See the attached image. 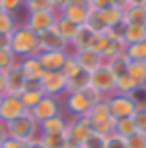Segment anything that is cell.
Listing matches in <instances>:
<instances>
[{
    "label": "cell",
    "mask_w": 146,
    "mask_h": 148,
    "mask_svg": "<svg viewBox=\"0 0 146 148\" xmlns=\"http://www.w3.org/2000/svg\"><path fill=\"white\" fill-rule=\"evenodd\" d=\"M100 100H102V96L92 86H86L84 90H78V92H66L62 96V108L70 114V118L86 116L90 112V108Z\"/></svg>",
    "instance_id": "1"
},
{
    "label": "cell",
    "mask_w": 146,
    "mask_h": 148,
    "mask_svg": "<svg viewBox=\"0 0 146 148\" xmlns=\"http://www.w3.org/2000/svg\"><path fill=\"white\" fill-rule=\"evenodd\" d=\"M10 50L16 54L18 60L28 58V56H36L40 52L38 46V34L32 32L28 26L20 24L12 34H10Z\"/></svg>",
    "instance_id": "2"
},
{
    "label": "cell",
    "mask_w": 146,
    "mask_h": 148,
    "mask_svg": "<svg viewBox=\"0 0 146 148\" xmlns=\"http://www.w3.org/2000/svg\"><path fill=\"white\" fill-rule=\"evenodd\" d=\"M86 118L90 120L92 130H94L96 134L104 136V138H108L110 134H114V118L110 116V108H108L106 98H102L100 102H96V104L90 108V112L86 114Z\"/></svg>",
    "instance_id": "3"
},
{
    "label": "cell",
    "mask_w": 146,
    "mask_h": 148,
    "mask_svg": "<svg viewBox=\"0 0 146 148\" xmlns=\"http://www.w3.org/2000/svg\"><path fill=\"white\" fill-rule=\"evenodd\" d=\"M6 128H8V136L14 138V140H20V142H32V140L40 138L38 122L32 118L30 112H26V114H22L20 118L8 122Z\"/></svg>",
    "instance_id": "4"
},
{
    "label": "cell",
    "mask_w": 146,
    "mask_h": 148,
    "mask_svg": "<svg viewBox=\"0 0 146 148\" xmlns=\"http://www.w3.org/2000/svg\"><path fill=\"white\" fill-rule=\"evenodd\" d=\"M32 114V118L38 124H42L44 120H48L52 116H58V114H64V108H62V98H56V96H48L44 94L42 98L38 100V104L28 110Z\"/></svg>",
    "instance_id": "5"
},
{
    "label": "cell",
    "mask_w": 146,
    "mask_h": 148,
    "mask_svg": "<svg viewBox=\"0 0 146 148\" xmlns=\"http://www.w3.org/2000/svg\"><path fill=\"white\" fill-rule=\"evenodd\" d=\"M106 102H108V108H110V116L114 120L134 116V112L138 110L132 94H118V92H114V94H110L106 98Z\"/></svg>",
    "instance_id": "6"
},
{
    "label": "cell",
    "mask_w": 146,
    "mask_h": 148,
    "mask_svg": "<svg viewBox=\"0 0 146 148\" xmlns=\"http://www.w3.org/2000/svg\"><path fill=\"white\" fill-rule=\"evenodd\" d=\"M90 86L96 90L102 98H108L110 94L116 92V78H114V74L106 68V64H102L94 72H90Z\"/></svg>",
    "instance_id": "7"
},
{
    "label": "cell",
    "mask_w": 146,
    "mask_h": 148,
    "mask_svg": "<svg viewBox=\"0 0 146 148\" xmlns=\"http://www.w3.org/2000/svg\"><path fill=\"white\" fill-rule=\"evenodd\" d=\"M60 12H54V10H42V12H24V18H22V24L28 26L32 32L36 34H42L46 32L48 28L56 24V18H58Z\"/></svg>",
    "instance_id": "8"
},
{
    "label": "cell",
    "mask_w": 146,
    "mask_h": 148,
    "mask_svg": "<svg viewBox=\"0 0 146 148\" xmlns=\"http://www.w3.org/2000/svg\"><path fill=\"white\" fill-rule=\"evenodd\" d=\"M40 88L44 94L48 96H56V98H62L66 94V76L60 72V70H52V72H44V76L40 78Z\"/></svg>",
    "instance_id": "9"
},
{
    "label": "cell",
    "mask_w": 146,
    "mask_h": 148,
    "mask_svg": "<svg viewBox=\"0 0 146 148\" xmlns=\"http://www.w3.org/2000/svg\"><path fill=\"white\" fill-rule=\"evenodd\" d=\"M92 132H94L92 130V124H90V120L86 116H74V118L68 116V130H66L68 142L80 146L86 138H90Z\"/></svg>",
    "instance_id": "10"
},
{
    "label": "cell",
    "mask_w": 146,
    "mask_h": 148,
    "mask_svg": "<svg viewBox=\"0 0 146 148\" xmlns=\"http://www.w3.org/2000/svg\"><path fill=\"white\" fill-rule=\"evenodd\" d=\"M28 110L24 108L20 96H14V94H4L0 100V122L8 124L16 118H20L22 114H26Z\"/></svg>",
    "instance_id": "11"
},
{
    "label": "cell",
    "mask_w": 146,
    "mask_h": 148,
    "mask_svg": "<svg viewBox=\"0 0 146 148\" xmlns=\"http://www.w3.org/2000/svg\"><path fill=\"white\" fill-rule=\"evenodd\" d=\"M38 46H40V52H44V50H58V52L70 54V44L60 36V32L54 26L48 28L46 32L38 34Z\"/></svg>",
    "instance_id": "12"
},
{
    "label": "cell",
    "mask_w": 146,
    "mask_h": 148,
    "mask_svg": "<svg viewBox=\"0 0 146 148\" xmlns=\"http://www.w3.org/2000/svg\"><path fill=\"white\" fill-rule=\"evenodd\" d=\"M72 56L76 58V62H78V66L84 70V72H94L96 68H100L102 64H104V58H102V54L96 52L94 48H84V50H76L72 52Z\"/></svg>",
    "instance_id": "13"
},
{
    "label": "cell",
    "mask_w": 146,
    "mask_h": 148,
    "mask_svg": "<svg viewBox=\"0 0 146 148\" xmlns=\"http://www.w3.org/2000/svg\"><path fill=\"white\" fill-rule=\"evenodd\" d=\"M38 128H40V134H42V136H58V134H64V136H66L68 116H64V114L52 116L48 120H44L42 124H38Z\"/></svg>",
    "instance_id": "14"
},
{
    "label": "cell",
    "mask_w": 146,
    "mask_h": 148,
    "mask_svg": "<svg viewBox=\"0 0 146 148\" xmlns=\"http://www.w3.org/2000/svg\"><path fill=\"white\" fill-rule=\"evenodd\" d=\"M44 72H52V70H62L64 66V60H66V52H58V50H44V52H38L36 54Z\"/></svg>",
    "instance_id": "15"
},
{
    "label": "cell",
    "mask_w": 146,
    "mask_h": 148,
    "mask_svg": "<svg viewBox=\"0 0 146 148\" xmlns=\"http://www.w3.org/2000/svg\"><path fill=\"white\" fill-rule=\"evenodd\" d=\"M20 70L24 74L26 82H40V78L44 76V68L38 60V56H28V58H22L18 62Z\"/></svg>",
    "instance_id": "16"
},
{
    "label": "cell",
    "mask_w": 146,
    "mask_h": 148,
    "mask_svg": "<svg viewBox=\"0 0 146 148\" xmlns=\"http://www.w3.org/2000/svg\"><path fill=\"white\" fill-rule=\"evenodd\" d=\"M6 74V94H14V96H20L22 90L28 86L24 74L20 70V66H14L12 70H8Z\"/></svg>",
    "instance_id": "17"
},
{
    "label": "cell",
    "mask_w": 146,
    "mask_h": 148,
    "mask_svg": "<svg viewBox=\"0 0 146 148\" xmlns=\"http://www.w3.org/2000/svg\"><path fill=\"white\" fill-rule=\"evenodd\" d=\"M120 40L124 42V46L146 40V24H122Z\"/></svg>",
    "instance_id": "18"
},
{
    "label": "cell",
    "mask_w": 146,
    "mask_h": 148,
    "mask_svg": "<svg viewBox=\"0 0 146 148\" xmlns=\"http://www.w3.org/2000/svg\"><path fill=\"white\" fill-rule=\"evenodd\" d=\"M96 32H92L88 26H80L78 28V32H76V36L72 38V42H70V54L76 52V50H84V48H92L94 46V42H96Z\"/></svg>",
    "instance_id": "19"
},
{
    "label": "cell",
    "mask_w": 146,
    "mask_h": 148,
    "mask_svg": "<svg viewBox=\"0 0 146 148\" xmlns=\"http://www.w3.org/2000/svg\"><path fill=\"white\" fill-rule=\"evenodd\" d=\"M42 96H44V92H42L40 84L38 82H28V86H26L24 90H22V94H20V100H22L26 110H32Z\"/></svg>",
    "instance_id": "20"
},
{
    "label": "cell",
    "mask_w": 146,
    "mask_h": 148,
    "mask_svg": "<svg viewBox=\"0 0 146 148\" xmlns=\"http://www.w3.org/2000/svg\"><path fill=\"white\" fill-rule=\"evenodd\" d=\"M88 14H90V10L76 8V6H64V8L60 10V16L66 18V20H70V22H74L76 26H86Z\"/></svg>",
    "instance_id": "21"
},
{
    "label": "cell",
    "mask_w": 146,
    "mask_h": 148,
    "mask_svg": "<svg viewBox=\"0 0 146 148\" xmlns=\"http://www.w3.org/2000/svg\"><path fill=\"white\" fill-rule=\"evenodd\" d=\"M104 64H106V68H108L110 72L114 74V78H116V76H122V74H126L128 66H130V58H128L124 52H120V54H116V56L108 58Z\"/></svg>",
    "instance_id": "22"
},
{
    "label": "cell",
    "mask_w": 146,
    "mask_h": 148,
    "mask_svg": "<svg viewBox=\"0 0 146 148\" xmlns=\"http://www.w3.org/2000/svg\"><path fill=\"white\" fill-rule=\"evenodd\" d=\"M124 8V24H146L144 6H122Z\"/></svg>",
    "instance_id": "23"
},
{
    "label": "cell",
    "mask_w": 146,
    "mask_h": 148,
    "mask_svg": "<svg viewBox=\"0 0 146 148\" xmlns=\"http://www.w3.org/2000/svg\"><path fill=\"white\" fill-rule=\"evenodd\" d=\"M20 24H22V18L20 16L0 10V34H12Z\"/></svg>",
    "instance_id": "24"
},
{
    "label": "cell",
    "mask_w": 146,
    "mask_h": 148,
    "mask_svg": "<svg viewBox=\"0 0 146 148\" xmlns=\"http://www.w3.org/2000/svg\"><path fill=\"white\" fill-rule=\"evenodd\" d=\"M54 28L60 32V36L70 44L72 42V38L76 36V32H78V28L80 26H76L74 22H70V20H66V18H62L60 14H58V18H56V24H54Z\"/></svg>",
    "instance_id": "25"
},
{
    "label": "cell",
    "mask_w": 146,
    "mask_h": 148,
    "mask_svg": "<svg viewBox=\"0 0 146 148\" xmlns=\"http://www.w3.org/2000/svg\"><path fill=\"white\" fill-rule=\"evenodd\" d=\"M136 130V124H134V118L128 116V118H120V120H114V134H118L122 138H130Z\"/></svg>",
    "instance_id": "26"
},
{
    "label": "cell",
    "mask_w": 146,
    "mask_h": 148,
    "mask_svg": "<svg viewBox=\"0 0 146 148\" xmlns=\"http://www.w3.org/2000/svg\"><path fill=\"white\" fill-rule=\"evenodd\" d=\"M126 74H128L138 86H146V62H130Z\"/></svg>",
    "instance_id": "27"
},
{
    "label": "cell",
    "mask_w": 146,
    "mask_h": 148,
    "mask_svg": "<svg viewBox=\"0 0 146 148\" xmlns=\"http://www.w3.org/2000/svg\"><path fill=\"white\" fill-rule=\"evenodd\" d=\"M124 54L130 58V62H146V40L126 46Z\"/></svg>",
    "instance_id": "28"
},
{
    "label": "cell",
    "mask_w": 146,
    "mask_h": 148,
    "mask_svg": "<svg viewBox=\"0 0 146 148\" xmlns=\"http://www.w3.org/2000/svg\"><path fill=\"white\" fill-rule=\"evenodd\" d=\"M86 86H90V74L82 70L78 76H74V78L68 80V84H66V92H78V90H84Z\"/></svg>",
    "instance_id": "29"
},
{
    "label": "cell",
    "mask_w": 146,
    "mask_h": 148,
    "mask_svg": "<svg viewBox=\"0 0 146 148\" xmlns=\"http://www.w3.org/2000/svg\"><path fill=\"white\" fill-rule=\"evenodd\" d=\"M18 58H16V54L12 52L10 48H2L0 50V72H8V70H12L14 66H18Z\"/></svg>",
    "instance_id": "30"
},
{
    "label": "cell",
    "mask_w": 146,
    "mask_h": 148,
    "mask_svg": "<svg viewBox=\"0 0 146 148\" xmlns=\"http://www.w3.org/2000/svg\"><path fill=\"white\" fill-rule=\"evenodd\" d=\"M136 88H138V84H136L128 74L116 76V92H118V94H134Z\"/></svg>",
    "instance_id": "31"
},
{
    "label": "cell",
    "mask_w": 146,
    "mask_h": 148,
    "mask_svg": "<svg viewBox=\"0 0 146 148\" xmlns=\"http://www.w3.org/2000/svg\"><path fill=\"white\" fill-rule=\"evenodd\" d=\"M60 72L66 76V80H70L74 76H78V74L82 72V68L78 66V62H76V58H74L72 54H68L66 56V60H64V66H62V70Z\"/></svg>",
    "instance_id": "32"
},
{
    "label": "cell",
    "mask_w": 146,
    "mask_h": 148,
    "mask_svg": "<svg viewBox=\"0 0 146 148\" xmlns=\"http://www.w3.org/2000/svg\"><path fill=\"white\" fill-rule=\"evenodd\" d=\"M24 0H0V10L20 16V12H24Z\"/></svg>",
    "instance_id": "33"
},
{
    "label": "cell",
    "mask_w": 146,
    "mask_h": 148,
    "mask_svg": "<svg viewBox=\"0 0 146 148\" xmlns=\"http://www.w3.org/2000/svg\"><path fill=\"white\" fill-rule=\"evenodd\" d=\"M40 140H42L44 148H66V144H68V138L64 134H58V136H42L40 134Z\"/></svg>",
    "instance_id": "34"
},
{
    "label": "cell",
    "mask_w": 146,
    "mask_h": 148,
    "mask_svg": "<svg viewBox=\"0 0 146 148\" xmlns=\"http://www.w3.org/2000/svg\"><path fill=\"white\" fill-rule=\"evenodd\" d=\"M42 10H54L50 0H32V2L24 4V12H42Z\"/></svg>",
    "instance_id": "35"
},
{
    "label": "cell",
    "mask_w": 146,
    "mask_h": 148,
    "mask_svg": "<svg viewBox=\"0 0 146 148\" xmlns=\"http://www.w3.org/2000/svg\"><path fill=\"white\" fill-rule=\"evenodd\" d=\"M104 144H106V138L100 136V134H96V132H92L90 138H86V140L80 144V148H104Z\"/></svg>",
    "instance_id": "36"
},
{
    "label": "cell",
    "mask_w": 146,
    "mask_h": 148,
    "mask_svg": "<svg viewBox=\"0 0 146 148\" xmlns=\"http://www.w3.org/2000/svg\"><path fill=\"white\" fill-rule=\"evenodd\" d=\"M128 148H146V132H134L130 138H126Z\"/></svg>",
    "instance_id": "37"
},
{
    "label": "cell",
    "mask_w": 146,
    "mask_h": 148,
    "mask_svg": "<svg viewBox=\"0 0 146 148\" xmlns=\"http://www.w3.org/2000/svg\"><path fill=\"white\" fill-rule=\"evenodd\" d=\"M132 118H134V124H136V130L146 132V108H138Z\"/></svg>",
    "instance_id": "38"
},
{
    "label": "cell",
    "mask_w": 146,
    "mask_h": 148,
    "mask_svg": "<svg viewBox=\"0 0 146 148\" xmlns=\"http://www.w3.org/2000/svg\"><path fill=\"white\" fill-rule=\"evenodd\" d=\"M104 148H128L126 146V138H122L118 134H110V136L106 138Z\"/></svg>",
    "instance_id": "39"
},
{
    "label": "cell",
    "mask_w": 146,
    "mask_h": 148,
    "mask_svg": "<svg viewBox=\"0 0 146 148\" xmlns=\"http://www.w3.org/2000/svg\"><path fill=\"white\" fill-rule=\"evenodd\" d=\"M116 4V0H92V10H108Z\"/></svg>",
    "instance_id": "40"
},
{
    "label": "cell",
    "mask_w": 146,
    "mask_h": 148,
    "mask_svg": "<svg viewBox=\"0 0 146 148\" xmlns=\"http://www.w3.org/2000/svg\"><path fill=\"white\" fill-rule=\"evenodd\" d=\"M0 148H28V142H20V140H14V138H6L2 144H0Z\"/></svg>",
    "instance_id": "41"
},
{
    "label": "cell",
    "mask_w": 146,
    "mask_h": 148,
    "mask_svg": "<svg viewBox=\"0 0 146 148\" xmlns=\"http://www.w3.org/2000/svg\"><path fill=\"white\" fill-rule=\"evenodd\" d=\"M66 6H76V8L92 10V0H66Z\"/></svg>",
    "instance_id": "42"
},
{
    "label": "cell",
    "mask_w": 146,
    "mask_h": 148,
    "mask_svg": "<svg viewBox=\"0 0 146 148\" xmlns=\"http://www.w3.org/2000/svg\"><path fill=\"white\" fill-rule=\"evenodd\" d=\"M10 48V34H0V50Z\"/></svg>",
    "instance_id": "43"
},
{
    "label": "cell",
    "mask_w": 146,
    "mask_h": 148,
    "mask_svg": "<svg viewBox=\"0 0 146 148\" xmlns=\"http://www.w3.org/2000/svg\"><path fill=\"white\" fill-rule=\"evenodd\" d=\"M50 2H52V8H54L56 12H60V10L66 6V0H50Z\"/></svg>",
    "instance_id": "44"
},
{
    "label": "cell",
    "mask_w": 146,
    "mask_h": 148,
    "mask_svg": "<svg viewBox=\"0 0 146 148\" xmlns=\"http://www.w3.org/2000/svg\"><path fill=\"white\" fill-rule=\"evenodd\" d=\"M6 94V74L0 72V96Z\"/></svg>",
    "instance_id": "45"
},
{
    "label": "cell",
    "mask_w": 146,
    "mask_h": 148,
    "mask_svg": "<svg viewBox=\"0 0 146 148\" xmlns=\"http://www.w3.org/2000/svg\"><path fill=\"white\" fill-rule=\"evenodd\" d=\"M6 138H8V128H6L4 122H0V144H2Z\"/></svg>",
    "instance_id": "46"
},
{
    "label": "cell",
    "mask_w": 146,
    "mask_h": 148,
    "mask_svg": "<svg viewBox=\"0 0 146 148\" xmlns=\"http://www.w3.org/2000/svg\"><path fill=\"white\" fill-rule=\"evenodd\" d=\"M146 0H124L122 6H144Z\"/></svg>",
    "instance_id": "47"
},
{
    "label": "cell",
    "mask_w": 146,
    "mask_h": 148,
    "mask_svg": "<svg viewBox=\"0 0 146 148\" xmlns=\"http://www.w3.org/2000/svg\"><path fill=\"white\" fill-rule=\"evenodd\" d=\"M28 148H44V144H42V140H40V138H36V140L28 142Z\"/></svg>",
    "instance_id": "48"
},
{
    "label": "cell",
    "mask_w": 146,
    "mask_h": 148,
    "mask_svg": "<svg viewBox=\"0 0 146 148\" xmlns=\"http://www.w3.org/2000/svg\"><path fill=\"white\" fill-rule=\"evenodd\" d=\"M66 148H80V146H78V144H72V142H68V144H66Z\"/></svg>",
    "instance_id": "49"
},
{
    "label": "cell",
    "mask_w": 146,
    "mask_h": 148,
    "mask_svg": "<svg viewBox=\"0 0 146 148\" xmlns=\"http://www.w3.org/2000/svg\"><path fill=\"white\" fill-rule=\"evenodd\" d=\"M116 2H118V4H124V0H116Z\"/></svg>",
    "instance_id": "50"
},
{
    "label": "cell",
    "mask_w": 146,
    "mask_h": 148,
    "mask_svg": "<svg viewBox=\"0 0 146 148\" xmlns=\"http://www.w3.org/2000/svg\"><path fill=\"white\" fill-rule=\"evenodd\" d=\"M24 2H32V0H24Z\"/></svg>",
    "instance_id": "51"
},
{
    "label": "cell",
    "mask_w": 146,
    "mask_h": 148,
    "mask_svg": "<svg viewBox=\"0 0 146 148\" xmlns=\"http://www.w3.org/2000/svg\"><path fill=\"white\" fill-rule=\"evenodd\" d=\"M144 8H146V2H144Z\"/></svg>",
    "instance_id": "52"
},
{
    "label": "cell",
    "mask_w": 146,
    "mask_h": 148,
    "mask_svg": "<svg viewBox=\"0 0 146 148\" xmlns=\"http://www.w3.org/2000/svg\"><path fill=\"white\" fill-rule=\"evenodd\" d=\"M0 100H2V96H0Z\"/></svg>",
    "instance_id": "53"
}]
</instances>
